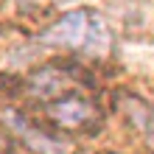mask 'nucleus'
Instances as JSON below:
<instances>
[{
  "mask_svg": "<svg viewBox=\"0 0 154 154\" xmlns=\"http://www.w3.org/2000/svg\"><path fill=\"white\" fill-rule=\"evenodd\" d=\"M3 123H6L34 154H67V151H70L67 143H62V140L53 137V134L37 129L31 121H25V118H23L20 112H14V109H6V112H3Z\"/></svg>",
  "mask_w": 154,
  "mask_h": 154,
  "instance_id": "obj_3",
  "label": "nucleus"
},
{
  "mask_svg": "<svg viewBox=\"0 0 154 154\" xmlns=\"http://www.w3.org/2000/svg\"><path fill=\"white\" fill-rule=\"evenodd\" d=\"M129 115H132L134 126H140L146 132V137L154 140V109H149L140 98H129Z\"/></svg>",
  "mask_w": 154,
  "mask_h": 154,
  "instance_id": "obj_5",
  "label": "nucleus"
},
{
  "mask_svg": "<svg viewBox=\"0 0 154 154\" xmlns=\"http://www.w3.org/2000/svg\"><path fill=\"white\" fill-rule=\"evenodd\" d=\"M45 118L65 132H90L101 123V109L90 98L67 93L45 104Z\"/></svg>",
  "mask_w": 154,
  "mask_h": 154,
  "instance_id": "obj_2",
  "label": "nucleus"
},
{
  "mask_svg": "<svg viewBox=\"0 0 154 154\" xmlns=\"http://www.w3.org/2000/svg\"><path fill=\"white\" fill-rule=\"evenodd\" d=\"M65 90V73L56 67H42L39 73L28 79V93L39 101H48L51 95H59Z\"/></svg>",
  "mask_w": 154,
  "mask_h": 154,
  "instance_id": "obj_4",
  "label": "nucleus"
},
{
  "mask_svg": "<svg viewBox=\"0 0 154 154\" xmlns=\"http://www.w3.org/2000/svg\"><path fill=\"white\" fill-rule=\"evenodd\" d=\"M39 39L51 48H67L87 53V56H104L112 48V34L104 17L93 8H73L62 14L56 23H51L39 34Z\"/></svg>",
  "mask_w": 154,
  "mask_h": 154,
  "instance_id": "obj_1",
  "label": "nucleus"
}]
</instances>
